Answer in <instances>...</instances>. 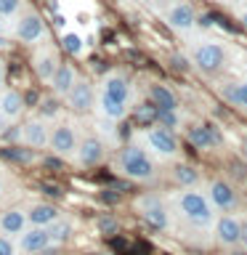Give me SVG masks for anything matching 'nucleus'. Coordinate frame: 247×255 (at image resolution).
Instances as JSON below:
<instances>
[{
    "instance_id": "1",
    "label": "nucleus",
    "mask_w": 247,
    "mask_h": 255,
    "mask_svg": "<svg viewBox=\"0 0 247 255\" xmlns=\"http://www.w3.org/2000/svg\"><path fill=\"white\" fill-rule=\"evenodd\" d=\"M133 104V83L125 72L112 69L101 77V83L96 85V107L93 112H99L101 120L107 123H120L127 117Z\"/></svg>"
},
{
    "instance_id": "2",
    "label": "nucleus",
    "mask_w": 247,
    "mask_h": 255,
    "mask_svg": "<svg viewBox=\"0 0 247 255\" xmlns=\"http://www.w3.org/2000/svg\"><path fill=\"white\" fill-rule=\"evenodd\" d=\"M170 210L191 229H210L218 210L207 199L202 186H178L170 194Z\"/></svg>"
},
{
    "instance_id": "3",
    "label": "nucleus",
    "mask_w": 247,
    "mask_h": 255,
    "mask_svg": "<svg viewBox=\"0 0 247 255\" xmlns=\"http://www.w3.org/2000/svg\"><path fill=\"white\" fill-rule=\"evenodd\" d=\"M186 59L202 77H215L218 72H223V67H226L229 51H226V45H223L218 37L194 35V37H189Z\"/></svg>"
},
{
    "instance_id": "4",
    "label": "nucleus",
    "mask_w": 247,
    "mask_h": 255,
    "mask_svg": "<svg viewBox=\"0 0 247 255\" xmlns=\"http://www.w3.org/2000/svg\"><path fill=\"white\" fill-rule=\"evenodd\" d=\"M112 167L125 175L127 181L133 183H151L157 178V165H154V157L149 154L143 146L138 143H125V146H120L115 151V157H112Z\"/></svg>"
},
{
    "instance_id": "5",
    "label": "nucleus",
    "mask_w": 247,
    "mask_h": 255,
    "mask_svg": "<svg viewBox=\"0 0 247 255\" xmlns=\"http://www.w3.org/2000/svg\"><path fill=\"white\" fill-rule=\"evenodd\" d=\"M133 143L143 146L151 157H159V159H178L181 154V143H178L175 130L162 128V125H146L141 130H135Z\"/></svg>"
},
{
    "instance_id": "6",
    "label": "nucleus",
    "mask_w": 247,
    "mask_h": 255,
    "mask_svg": "<svg viewBox=\"0 0 247 255\" xmlns=\"http://www.w3.org/2000/svg\"><path fill=\"white\" fill-rule=\"evenodd\" d=\"M11 35H13V40H19V43H24V45H40V43L48 40V24L35 8L24 5L21 11L13 16Z\"/></svg>"
},
{
    "instance_id": "7",
    "label": "nucleus",
    "mask_w": 247,
    "mask_h": 255,
    "mask_svg": "<svg viewBox=\"0 0 247 255\" xmlns=\"http://www.w3.org/2000/svg\"><path fill=\"white\" fill-rule=\"evenodd\" d=\"M133 210L138 213V218L143 223H149V226L157 229V231H167L173 226L170 205H167L162 197H157V194H138L135 202H133Z\"/></svg>"
},
{
    "instance_id": "8",
    "label": "nucleus",
    "mask_w": 247,
    "mask_h": 255,
    "mask_svg": "<svg viewBox=\"0 0 247 255\" xmlns=\"http://www.w3.org/2000/svg\"><path fill=\"white\" fill-rule=\"evenodd\" d=\"M162 19L175 35L189 37V35H194V29H197L199 13H197V8L191 0H170V3L162 8Z\"/></svg>"
},
{
    "instance_id": "9",
    "label": "nucleus",
    "mask_w": 247,
    "mask_h": 255,
    "mask_svg": "<svg viewBox=\"0 0 247 255\" xmlns=\"http://www.w3.org/2000/svg\"><path fill=\"white\" fill-rule=\"evenodd\" d=\"M80 143V130L72 120H59L51 125V135H48V149L59 159H72Z\"/></svg>"
},
{
    "instance_id": "10",
    "label": "nucleus",
    "mask_w": 247,
    "mask_h": 255,
    "mask_svg": "<svg viewBox=\"0 0 247 255\" xmlns=\"http://www.w3.org/2000/svg\"><path fill=\"white\" fill-rule=\"evenodd\" d=\"M213 239L215 245L223 247V250H231V247H239V234H242V215L237 210L234 213H218L213 221Z\"/></svg>"
},
{
    "instance_id": "11",
    "label": "nucleus",
    "mask_w": 247,
    "mask_h": 255,
    "mask_svg": "<svg viewBox=\"0 0 247 255\" xmlns=\"http://www.w3.org/2000/svg\"><path fill=\"white\" fill-rule=\"evenodd\" d=\"M205 194L213 202L218 213H234L239 210V191L226 178H210L205 183Z\"/></svg>"
},
{
    "instance_id": "12",
    "label": "nucleus",
    "mask_w": 247,
    "mask_h": 255,
    "mask_svg": "<svg viewBox=\"0 0 247 255\" xmlns=\"http://www.w3.org/2000/svg\"><path fill=\"white\" fill-rule=\"evenodd\" d=\"M104 159H107V143H104V138H99L93 133L80 135V143H77V151L72 157V162L88 170V167H99Z\"/></svg>"
},
{
    "instance_id": "13",
    "label": "nucleus",
    "mask_w": 247,
    "mask_h": 255,
    "mask_svg": "<svg viewBox=\"0 0 247 255\" xmlns=\"http://www.w3.org/2000/svg\"><path fill=\"white\" fill-rule=\"evenodd\" d=\"M59 64H61V56H59V48L56 45H51V43L35 45V51H32V69H35L37 80H43L48 85V80L53 77Z\"/></svg>"
},
{
    "instance_id": "14",
    "label": "nucleus",
    "mask_w": 247,
    "mask_h": 255,
    "mask_svg": "<svg viewBox=\"0 0 247 255\" xmlns=\"http://www.w3.org/2000/svg\"><path fill=\"white\" fill-rule=\"evenodd\" d=\"M16 247H19L21 255L45 253L48 247H53L51 231H48V226H27L19 237H16Z\"/></svg>"
},
{
    "instance_id": "15",
    "label": "nucleus",
    "mask_w": 247,
    "mask_h": 255,
    "mask_svg": "<svg viewBox=\"0 0 247 255\" xmlns=\"http://www.w3.org/2000/svg\"><path fill=\"white\" fill-rule=\"evenodd\" d=\"M67 107L72 112H93L96 107V83H91L88 77H77V83L72 85V91L64 96Z\"/></svg>"
},
{
    "instance_id": "16",
    "label": "nucleus",
    "mask_w": 247,
    "mask_h": 255,
    "mask_svg": "<svg viewBox=\"0 0 247 255\" xmlns=\"http://www.w3.org/2000/svg\"><path fill=\"white\" fill-rule=\"evenodd\" d=\"M48 135H51V123L45 117H29L21 123V141L29 149H48Z\"/></svg>"
},
{
    "instance_id": "17",
    "label": "nucleus",
    "mask_w": 247,
    "mask_h": 255,
    "mask_svg": "<svg viewBox=\"0 0 247 255\" xmlns=\"http://www.w3.org/2000/svg\"><path fill=\"white\" fill-rule=\"evenodd\" d=\"M77 77H80V72H77L75 64H64V61H61L59 67H56L53 77L48 80V88L53 91L56 99H64V96L72 91V85L77 83Z\"/></svg>"
},
{
    "instance_id": "18",
    "label": "nucleus",
    "mask_w": 247,
    "mask_h": 255,
    "mask_svg": "<svg viewBox=\"0 0 247 255\" xmlns=\"http://www.w3.org/2000/svg\"><path fill=\"white\" fill-rule=\"evenodd\" d=\"M186 138L191 141V146L207 151V149H215L221 143V133L210 123H194L186 128Z\"/></svg>"
},
{
    "instance_id": "19",
    "label": "nucleus",
    "mask_w": 247,
    "mask_h": 255,
    "mask_svg": "<svg viewBox=\"0 0 247 255\" xmlns=\"http://www.w3.org/2000/svg\"><path fill=\"white\" fill-rule=\"evenodd\" d=\"M0 112L11 120V123H19L21 115L27 112V101H24L21 91H16V88H0Z\"/></svg>"
},
{
    "instance_id": "20",
    "label": "nucleus",
    "mask_w": 247,
    "mask_h": 255,
    "mask_svg": "<svg viewBox=\"0 0 247 255\" xmlns=\"http://www.w3.org/2000/svg\"><path fill=\"white\" fill-rule=\"evenodd\" d=\"M29 226L27 221V207H8L0 213V231L8 237H19L24 229Z\"/></svg>"
},
{
    "instance_id": "21",
    "label": "nucleus",
    "mask_w": 247,
    "mask_h": 255,
    "mask_svg": "<svg viewBox=\"0 0 247 255\" xmlns=\"http://www.w3.org/2000/svg\"><path fill=\"white\" fill-rule=\"evenodd\" d=\"M59 215H61V210L53 202H32V205H27L29 226H51Z\"/></svg>"
},
{
    "instance_id": "22",
    "label": "nucleus",
    "mask_w": 247,
    "mask_h": 255,
    "mask_svg": "<svg viewBox=\"0 0 247 255\" xmlns=\"http://www.w3.org/2000/svg\"><path fill=\"white\" fill-rule=\"evenodd\" d=\"M149 99H151V107H157V109H181V101L175 96V91H170L162 83L149 85Z\"/></svg>"
},
{
    "instance_id": "23",
    "label": "nucleus",
    "mask_w": 247,
    "mask_h": 255,
    "mask_svg": "<svg viewBox=\"0 0 247 255\" xmlns=\"http://www.w3.org/2000/svg\"><path fill=\"white\" fill-rule=\"evenodd\" d=\"M173 181L178 183V186H199V173H197V167H191L186 162H178L173 167Z\"/></svg>"
},
{
    "instance_id": "24",
    "label": "nucleus",
    "mask_w": 247,
    "mask_h": 255,
    "mask_svg": "<svg viewBox=\"0 0 247 255\" xmlns=\"http://www.w3.org/2000/svg\"><path fill=\"white\" fill-rule=\"evenodd\" d=\"M61 48L69 56L80 59V56H85V37L80 35V32H64L61 35Z\"/></svg>"
},
{
    "instance_id": "25",
    "label": "nucleus",
    "mask_w": 247,
    "mask_h": 255,
    "mask_svg": "<svg viewBox=\"0 0 247 255\" xmlns=\"http://www.w3.org/2000/svg\"><path fill=\"white\" fill-rule=\"evenodd\" d=\"M72 221L69 218H64V215H59L51 226H48V231H51V239H53V245H61V242H67V239L72 237Z\"/></svg>"
},
{
    "instance_id": "26",
    "label": "nucleus",
    "mask_w": 247,
    "mask_h": 255,
    "mask_svg": "<svg viewBox=\"0 0 247 255\" xmlns=\"http://www.w3.org/2000/svg\"><path fill=\"white\" fill-rule=\"evenodd\" d=\"M24 5H27L24 0H0V16H3V19H13Z\"/></svg>"
},
{
    "instance_id": "27",
    "label": "nucleus",
    "mask_w": 247,
    "mask_h": 255,
    "mask_svg": "<svg viewBox=\"0 0 247 255\" xmlns=\"http://www.w3.org/2000/svg\"><path fill=\"white\" fill-rule=\"evenodd\" d=\"M0 255H21L16 247V237H8L0 231Z\"/></svg>"
},
{
    "instance_id": "28",
    "label": "nucleus",
    "mask_w": 247,
    "mask_h": 255,
    "mask_svg": "<svg viewBox=\"0 0 247 255\" xmlns=\"http://www.w3.org/2000/svg\"><path fill=\"white\" fill-rule=\"evenodd\" d=\"M237 109H245L247 112V77L245 80H237Z\"/></svg>"
},
{
    "instance_id": "29",
    "label": "nucleus",
    "mask_w": 247,
    "mask_h": 255,
    "mask_svg": "<svg viewBox=\"0 0 247 255\" xmlns=\"http://www.w3.org/2000/svg\"><path fill=\"white\" fill-rule=\"evenodd\" d=\"M99 229L104 231V234H115L120 226H117V221H115V218H101V221H99Z\"/></svg>"
},
{
    "instance_id": "30",
    "label": "nucleus",
    "mask_w": 247,
    "mask_h": 255,
    "mask_svg": "<svg viewBox=\"0 0 247 255\" xmlns=\"http://www.w3.org/2000/svg\"><path fill=\"white\" fill-rule=\"evenodd\" d=\"M234 13H237V21L242 24V29H247V3L239 5V8H234Z\"/></svg>"
},
{
    "instance_id": "31",
    "label": "nucleus",
    "mask_w": 247,
    "mask_h": 255,
    "mask_svg": "<svg viewBox=\"0 0 247 255\" xmlns=\"http://www.w3.org/2000/svg\"><path fill=\"white\" fill-rule=\"evenodd\" d=\"M239 247L247 253V215H242V234H239Z\"/></svg>"
},
{
    "instance_id": "32",
    "label": "nucleus",
    "mask_w": 247,
    "mask_h": 255,
    "mask_svg": "<svg viewBox=\"0 0 247 255\" xmlns=\"http://www.w3.org/2000/svg\"><path fill=\"white\" fill-rule=\"evenodd\" d=\"M218 3H223V5H229V8H239V5H245L247 0H218Z\"/></svg>"
},
{
    "instance_id": "33",
    "label": "nucleus",
    "mask_w": 247,
    "mask_h": 255,
    "mask_svg": "<svg viewBox=\"0 0 247 255\" xmlns=\"http://www.w3.org/2000/svg\"><path fill=\"white\" fill-rule=\"evenodd\" d=\"M5 128H11V120H8V117L3 115V112H0V135H3Z\"/></svg>"
},
{
    "instance_id": "34",
    "label": "nucleus",
    "mask_w": 247,
    "mask_h": 255,
    "mask_svg": "<svg viewBox=\"0 0 247 255\" xmlns=\"http://www.w3.org/2000/svg\"><path fill=\"white\" fill-rule=\"evenodd\" d=\"M0 88H5V64L0 59Z\"/></svg>"
},
{
    "instance_id": "35",
    "label": "nucleus",
    "mask_w": 247,
    "mask_h": 255,
    "mask_svg": "<svg viewBox=\"0 0 247 255\" xmlns=\"http://www.w3.org/2000/svg\"><path fill=\"white\" fill-rule=\"evenodd\" d=\"M3 194H5V175L0 173V197H3Z\"/></svg>"
},
{
    "instance_id": "36",
    "label": "nucleus",
    "mask_w": 247,
    "mask_h": 255,
    "mask_svg": "<svg viewBox=\"0 0 247 255\" xmlns=\"http://www.w3.org/2000/svg\"><path fill=\"white\" fill-rule=\"evenodd\" d=\"M242 154H245V159H247V135H245V141H242Z\"/></svg>"
},
{
    "instance_id": "37",
    "label": "nucleus",
    "mask_w": 247,
    "mask_h": 255,
    "mask_svg": "<svg viewBox=\"0 0 247 255\" xmlns=\"http://www.w3.org/2000/svg\"><path fill=\"white\" fill-rule=\"evenodd\" d=\"M3 29H5V19L0 16V32H3Z\"/></svg>"
},
{
    "instance_id": "38",
    "label": "nucleus",
    "mask_w": 247,
    "mask_h": 255,
    "mask_svg": "<svg viewBox=\"0 0 247 255\" xmlns=\"http://www.w3.org/2000/svg\"><path fill=\"white\" fill-rule=\"evenodd\" d=\"M245 72H247V53H245Z\"/></svg>"
}]
</instances>
